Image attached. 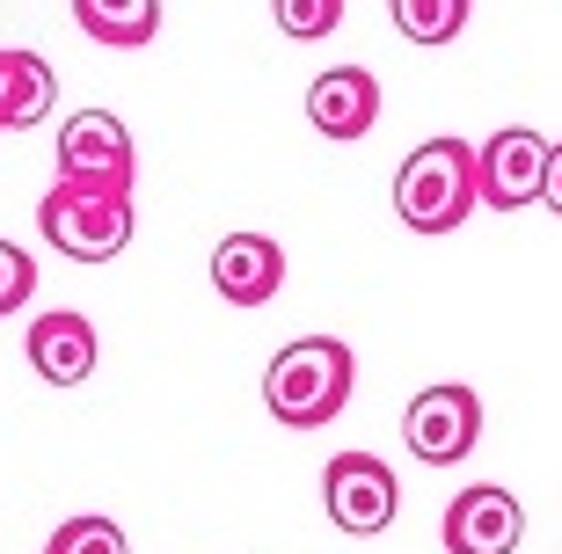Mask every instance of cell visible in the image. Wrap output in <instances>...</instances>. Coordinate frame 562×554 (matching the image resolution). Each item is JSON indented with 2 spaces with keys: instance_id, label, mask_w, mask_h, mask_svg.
<instances>
[{
  "instance_id": "6da1fadb",
  "label": "cell",
  "mask_w": 562,
  "mask_h": 554,
  "mask_svg": "<svg viewBox=\"0 0 562 554\" xmlns=\"http://www.w3.org/2000/svg\"><path fill=\"white\" fill-rule=\"evenodd\" d=\"M351 387H358V358L344 336H292L263 372V409L285 431H322L351 409Z\"/></svg>"
},
{
  "instance_id": "7a4b0ae2",
  "label": "cell",
  "mask_w": 562,
  "mask_h": 554,
  "mask_svg": "<svg viewBox=\"0 0 562 554\" xmlns=\"http://www.w3.org/2000/svg\"><path fill=\"white\" fill-rule=\"evenodd\" d=\"M475 146L468 139H424L395 168V219L409 234H460L475 212Z\"/></svg>"
},
{
  "instance_id": "3957f363",
  "label": "cell",
  "mask_w": 562,
  "mask_h": 554,
  "mask_svg": "<svg viewBox=\"0 0 562 554\" xmlns=\"http://www.w3.org/2000/svg\"><path fill=\"white\" fill-rule=\"evenodd\" d=\"M132 190H95V183H52L37 197V234L74 263H110L132 248Z\"/></svg>"
},
{
  "instance_id": "277c9868",
  "label": "cell",
  "mask_w": 562,
  "mask_h": 554,
  "mask_svg": "<svg viewBox=\"0 0 562 554\" xmlns=\"http://www.w3.org/2000/svg\"><path fill=\"white\" fill-rule=\"evenodd\" d=\"M322 504H329V525L351 540H373L395 525L402 511V482L387 460H373V452H336L329 467H322Z\"/></svg>"
},
{
  "instance_id": "5b68a950",
  "label": "cell",
  "mask_w": 562,
  "mask_h": 554,
  "mask_svg": "<svg viewBox=\"0 0 562 554\" xmlns=\"http://www.w3.org/2000/svg\"><path fill=\"white\" fill-rule=\"evenodd\" d=\"M475 438H482V394L460 387V380H438L402 409V445L417 452L424 467H460L475 452Z\"/></svg>"
},
{
  "instance_id": "8992f818",
  "label": "cell",
  "mask_w": 562,
  "mask_h": 554,
  "mask_svg": "<svg viewBox=\"0 0 562 554\" xmlns=\"http://www.w3.org/2000/svg\"><path fill=\"white\" fill-rule=\"evenodd\" d=\"M59 183H95V190L139 183V146H132L117 110H74L59 124Z\"/></svg>"
},
{
  "instance_id": "52a82bcc",
  "label": "cell",
  "mask_w": 562,
  "mask_h": 554,
  "mask_svg": "<svg viewBox=\"0 0 562 554\" xmlns=\"http://www.w3.org/2000/svg\"><path fill=\"white\" fill-rule=\"evenodd\" d=\"M541 176H548V139L533 124H504L475 146V197L490 212L541 205Z\"/></svg>"
},
{
  "instance_id": "ba28073f",
  "label": "cell",
  "mask_w": 562,
  "mask_h": 554,
  "mask_svg": "<svg viewBox=\"0 0 562 554\" xmlns=\"http://www.w3.org/2000/svg\"><path fill=\"white\" fill-rule=\"evenodd\" d=\"M438 540H446V554H519L526 511H519V496H512V489L475 482V489H460L453 504H446Z\"/></svg>"
},
{
  "instance_id": "9c48e42d",
  "label": "cell",
  "mask_w": 562,
  "mask_h": 554,
  "mask_svg": "<svg viewBox=\"0 0 562 554\" xmlns=\"http://www.w3.org/2000/svg\"><path fill=\"white\" fill-rule=\"evenodd\" d=\"M307 124L322 132V139L351 146L366 139L380 124V81L366 74V66H329V74H314L307 81Z\"/></svg>"
},
{
  "instance_id": "30bf717a",
  "label": "cell",
  "mask_w": 562,
  "mask_h": 554,
  "mask_svg": "<svg viewBox=\"0 0 562 554\" xmlns=\"http://www.w3.org/2000/svg\"><path fill=\"white\" fill-rule=\"evenodd\" d=\"M285 285V248L271 234H227L212 248V292L227 307H271Z\"/></svg>"
},
{
  "instance_id": "8fae6325",
  "label": "cell",
  "mask_w": 562,
  "mask_h": 554,
  "mask_svg": "<svg viewBox=\"0 0 562 554\" xmlns=\"http://www.w3.org/2000/svg\"><path fill=\"white\" fill-rule=\"evenodd\" d=\"M30 372H37L44 387H81L88 372H95V321L88 314H74V307H52V314H37L30 321Z\"/></svg>"
},
{
  "instance_id": "7c38bea8",
  "label": "cell",
  "mask_w": 562,
  "mask_h": 554,
  "mask_svg": "<svg viewBox=\"0 0 562 554\" xmlns=\"http://www.w3.org/2000/svg\"><path fill=\"white\" fill-rule=\"evenodd\" d=\"M52 103H59V74L37 52L0 44V132H30L37 117H52Z\"/></svg>"
},
{
  "instance_id": "4fadbf2b",
  "label": "cell",
  "mask_w": 562,
  "mask_h": 554,
  "mask_svg": "<svg viewBox=\"0 0 562 554\" xmlns=\"http://www.w3.org/2000/svg\"><path fill=\"white\" fill-rule=\"evenodd\" d=\"M74 22H81V37L110 44V52H139L161 30V0H74Z\"/></svg>"
},
{
  "instance_id": "5bb4252c",
  "label": "cell",
  "mask_w": 562,
  "mask_h": 554,
  "mask_svg": "<svg viewBox=\"0 0 562 554\" xmlns=\"http://www.w3.org/2000/svg\"><path fill=\"white\" fill-rule=\"evenodd\" d=\"M395 8V30L409 44H424V52H438V44H453L460 30H468V8L475 0H387Z\"/></svg>"
},
{
  "instance_id": "9a60e30c",
  "label": "cell",
  "mask_w": 562,
  "mask_h": 554,
  "mask_svg": "<svg viewBox=\"0 0 562 554\" xmlns=\"http://www.w3.org/2000/svg\"><path fill=\"white\" fill-rule=\"evenodd\" d=\"M44 554H132V540H125V525L117 518H66L59 533L44 540Z\"/></svg>"
},
{
  "instance_id": "2e32d148",
  "label": "cell",
  "mask_w": 562,
  "mask_h": 554,
  "mask_svg": "<svg viewBox=\"0 0 562 554\" xmlns=\"http://www.w3.org/2000/svg\"><path fill=\"white\" fill-rule=\"evenodd\" d=\"M271 15L292 44H322L344 22V0H271Z\"/></svg>"
},
{
  "instance_id": "e0dca14e",
  "label": "cell",
  "mask_w": 562,
  "mask_h": 554,
  "mask_svg": "<svg viewBox=\"0 0 562 554\" xmlns=\"http://www.w3.org/2000/svg\"><path fill=\"white\" fill-rule=\"evenodd\" d=\"M30 292H37V263H30V248L0 241V314H22V307H30Z\"/></svg>"
},
{
  "instance_id": "ac0fdd59",
  "label": "cell",
  "mask_w": 562,
  "mask_h": 554,
  "mask_svg": "<svg viewBox=\"0 0 562 554\" xmlns=\"http://www.w3.org/2000/svg\"><path fill=\"white\" fill-rule=\"evenodd\" d=\"M541 205L562 219V139H548V176H541Z\"/></svg>"
}]
</instances>
